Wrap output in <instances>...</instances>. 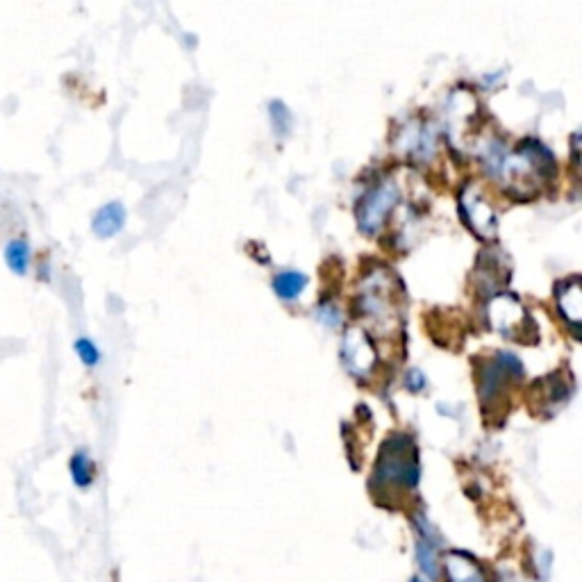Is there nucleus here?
<instances>
[{
  "label": "nucleus",
  "instance_id": "dca6fc26",
  "mask_svg": "<svg viewBox=\"0 0 582 582\" xmlns=\"http://www.w3.org/2000/svg\"><path fill=\"white\" fill-rule=\"evenodd\" d=\"M76 351L80 355L82 364H87V367H96L98 360H101V353H98V348L91 339H78Z\"/></svg>",
  "mask_w": 582,
  "mask_h": 582
},
{
  "label": "nucleus",
  "instance_id": "a211bd4d",
  "mask_svg": "<svg viewBox=\"0 0 582 582\" xmlns=\"http://www.w3.org/2000/svg\"><path fill=\"white\" fill-rule=\"evenodd\" d=\"M410 582H423V580H421V578H412Z\"/></svg>",
  "mask_w": 582,
  "mask_h": 582
},
{
  "label": "nucleus",
  "instance_id": "39448f33",
  "mask_svg": "<svg viewBox=\"0 0 582 582\" xmlns=\"http://www.w3.org/2000/svg\"><path fill=\"white\" fill-rule=\"evenodd\" d=\"M460 210L476 235H480L482 239L496 237V228H498L496 212H494V207L489 205L485 194L480 191V187L476 185L464 187L460 196Z\"/></svg>",
  "mask_w": 582,
  "mask_h": 582
},
{
  "label": "nucleus",
  "instance_id": "9b49d317",
  "mask_svg": "<svg viewBox=\"0 0 582 582\" xmlns=\"http://www.w3.org/2000/svg\"><path fill=\"white\" fill-rule=\"evenodd\" d=\"M444 567L451 582H487L480 564L467 553H448L444 557Z\"/></svg>",
  "mask_w": 582,
  "mask_h": 582
},
{
  "label": "nucleus",
  "instance_id": "4468645a",
  "mask_svg": "<svg viewBox=\"0 0 582 582\" xmlns=\"http://www.w3.org/2000/svg\"><path fill=\"white\" fill-rule=\"evenodd\" d=\"M5 262L14 273H19V276H23V273H26L28 266H30V246H28V241L12 239L10 244H7V248H5Z\"/></svg>",
  "mask_w": 582,
  "mask_h": 582
},
{
  "label": "nucleus",
  "instance_id": "f3484780",
  "mask_svg": "<svg viewBox=\"0 0 582 582\" xmlns=\"http://www.w3.org/2000/svg\"><path fill=\"white\" fill-rule=\"evenodd\" d=\"M271 116L276 119V126L280 132H285L287 126H289V112H287V107L282 105L280 101L276 103H271Z\"/></svg>",
  "mask_w": 582,
  "mask_h": 582
},
{
  "label": "nucleus",
  "instance_id": "2eb2a0df",
  "mask_svg": "<svg viewBox=\"0 0 582 582\" xmlns=\"http://www.w3.org/2000/svg\"><path fill=\"white\" fill-rule=\"evenodd\" d=\"M71 478L78 487H89L94 482V462L85 451H78L71 457Z\"/></svg>",
  "mask_w": 582,
  "mask_h": 582
},
{
  "label": "nucleus",
  "instance_id": "0eeeda50",
  "mask_svg": "<svg viewBox=\"0 0 582 582\" xmlns=\"http://www.w3.org/2000/svg\"><path fill=\"white\" fill-rule=\"evenodd\" d=\"M342 355H344V364L348 367V371L360 378L369 376L371 369L376 367V362H378L376 348H373L369 335L362 328H351L346 332Z\"/></svg>",
  "mask_w": 582,
  "mask_h": 582
},
{
  "label": "nucleus",
  "instance_id": "423d86ee",
  "mask_svg": "<svg viewBox=\"0 0 582 582\" xmlns=\"http://www.w3.org/2000/svg\"><path fill=\"white\" fill-rule=\"evenodd\" d=\"M489 323H492L494 330L503 332L507 337L517 339V332L523 330L528 321V312L526 307L519 303L517 296L507 294H496L492 301H489Z\"/></svg>",
  "mask_w": 582,
  "mask_h": 582
},
{
  "label": "nucleus",
  "instance_id": "ddd939ff",
  "mask_svg": "<svg viewBox=\"0 0 582 582\" xmlns=\"http://www.w3.org/2000/svg\"><path fill=\"white\" fill-rule=\"evenodd\" d=\"M307 285V276H303L301 271H280L276 278H273V289L280 298L285 301H294V298L301 296V291Z\"/></svg>",
  "mask_w": 582,
  "mask_h": 582
},
{
  "label": "nucleus",
  "instance_id": "1a4fd4ad",
  "mask_svg": "<svg viewBox=\"0 0 582 582\" xmlns=\"http://www.w3.org/2000/svg\"><path fill=\"white\" fill-rule=\"evenodd\" d=\"M417 528H419V542H417V562L421 571L426 573L428 578H437L439 576V539L435 535V530H432L430 523H426L423 519L417 521Z\"/></svg>",
  "mask_w": 582,
  "mask_h": 582
},
{
  "label": "nucleus",
  "instance_id": "7ed1b4c3",
  "mask_svg": "<svg viewBox=\"0 0 582 582\" xmlns=\"http://www.w3.org/2000/svg\"><path fill=\"white\" fill-rule=\"evenodd\" d=\"M398 294H401V287H398V280L392 271H373L362 282V312L371 319L389 323L398 317Z\"/></svg>",
  "mask_w": 582,
  "mask_h": 582
},
{
  "label": "nucleus",
  "instance_id": "20e7f679",
  "mask_svg": "<svg viewBox=\"0 0 582 582\" xmlns=\"http://www.w3.org/2000/svg\"><path fill=\"white\" fill-rule=\"evenodd\" d=\"M398 196H401V191H398L396 182L392 180L380 182V185L373 187L369 194H364L360 207H357V221H360V228L364 232H369V235H373V232L385 223L389 212L394 210V205L398 203Z\"/></svg>",
  "mask_w": 582,
  "mask_h": 582
},
{
  "label": "nucleus",
  "instance_id": "6e6552de",
  "mask_svg": "<svg viewBox=\"0 0 582 582\" xmlns=\"http://www.w3.org/2000/svg\"><path fill=\"white\" fill-rule=\"evenodd\" d=\"M398 148L414 157V160H426V157L435 153V132H432V128L426 126L423 121L407 123L401 132Z\"/></svg>",
  "mask_w": 582,
  "mask_h": 582
},
{
  "label": "nucleus",
  "instance_id": "f257e3e1",
  "mask_svg": "<svg viewBox=\"0 0 582 582\" xmlns=\"http://www.w3.org/2000/svg\"><path fill=\"white\" fill-rule=\"evenodd\" d=\"M498 173L514 196L530 198L542 189L546 178L553 173V155L539 141L528 139L517 151L503 157Z\"/></svg>",
  "mask_w": 582,
  "mask_h": 582
},
{
  "label": "nucleus",
  "instance_id": "9d476101",
  "mask_svg": "<svg viewBox=\"0 0 582 582\" xmlns=\"http://www.w3.org/2000/svg\"><path fill=\"white\" fill-rule=\"evenodd\" d=\"M557 307H560L562 317L567 319L573 328L580 326V276H571L557 285Z\"/></svg>",
  "mask_w": 582,
  "mask_h": 582
},
{
  "label": "nucleus",
  "instance_id": "f03ea898",
  "mask_svg": "<svg viewBox=\"0 0 582 582\" xmlns=\"http://www.w3.org/2000/svg\"><path fill=\"white\" fill-rule=\"evenodd\" d=\"M419 451L410 435H392L380 448L373 487L414 489L419 485Z\"/></svg>",
  "mask_w": 582,
  "mask_h": 582
},
{
  "label": "nucleus",
  "instance_id": "f8f14e48",
  "mask_svg": "<svg viewBox=\"0 0 582 582\" xmlns=\"http://www.w3.org/2000/svg\"><path fill=\"white\" fill-rule=\"evenodd\" d=\"M126 223V207H123L119 201H112L103 205L101 210L94 216V232L98 237H114L116 232L123 228Z\"/></svg>",
  "mask_w": 582,
  "mask_h": 582
}]
</instances>
